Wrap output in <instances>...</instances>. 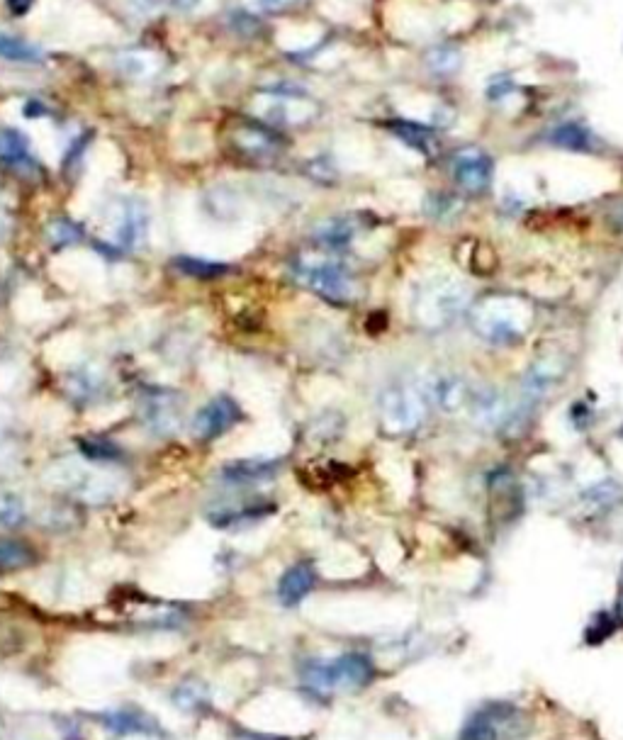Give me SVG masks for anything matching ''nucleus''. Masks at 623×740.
<instances>
[{"label":"nucleus","mask_w":623,"mask_h":740,"mask_svg":"<svg viewBox=\"0 0 623 740\" xmlns=\"http://www.w3.org/2000/svg\"><path fill=\"white\" fill-rule=\"evenodd\" d=\"M293 278L331 305H349L356 300L358 283L351 268L331 251H305L293 263Z\"/></svg>","instance_id":"obj_1"},{"label":"nucleus","mask_w":623,"mask_h":740,"mask_svg":"<svg viewBox=\"0 0 623 740\" xmlns=\"http://www.w3.org/2000/svg\"><path fill=\"white\" fill-rule=\"evenodd\" d=\"M470 290L451 276H431L419 285L414 295V315L426 327H446L463 315L468 307Z\"/></svg>","instance_id":"obj_2"},{"label":"nucleus","mask_w":623,"mask_h":740,"mask_svg":"<svg viewBox=\"0 0 623 740\" xmlns=\"http://www.w3.org/2000/svg\"><path fill=\"white\" fill-rule=\"evenodd\" d=\"M103 463H81V461H66L54 465L47 473V480L56 482L59 487L69 490L71 495L81 497L83 502L100 504L110 502L112 497L120 495L122 490V475H117L112 468H98Z\"/></svg>","instance_id":"obj_3"},{"label":"nucleus","mask_w":623,"mask_h":740,"mask_svg":"<svg viewBox=\"0 0 623 740\" xmlns=\"http://www.w3.org/2000/svg\"><path fill=\"white\" fill-rule=\"evenodd\" d=\"M375 675V667L368 655L346 653L334 660H312L302 670V677L314 692H331V689H361Z\"/></svg>","instance_id":"obj_4"},{"label":"nucleus","mask_w":623,"mask_h":740,"mask_svg":"<svg viewBox=\"0 0 623 740\" xmlns=\"http://www.w3.org/2000/svg\"><path fill=\"white\" fill-rule=\"evenodd\" d=\"M149 237V207L142 198H120L110 210V249L117 254L139 249Z\"/></svg>","instance_id":"obj_5"},{"label":"nucleus","mask_w":623,"mask_h":740,"mask_svg":"<svg viewBox=\"0 0 623 740\" xmlns=\"http://www.w3.org/2000/svg\"><path fill=\"white\" fill-rule=\"evenodd\" d=\"M424 392L412 385H390L378 400L380 422L392 434L414 431L424 419Z\"/></svg>","instance_id":"obj_6"},{"label":"nucleus","mask_w":623,"mask_h":740,"mask_svg":"<svg viewBox=\"0 0 623 740\" xmlns=\"http://www.w3.org/2000/svg\"><path fill=\"white\" fill-rule=\"evenodd\" d=\"M526 307L514 300H492L475 312V332L490 344H514L526 329Z\"/></svg>","instance_id":"obj_7"},{"label":"nucleus","mask_w":623,"mask_h":740,"mask_svg":"<svg viewBox=\"0 0 623 740\" xmlns=\"http://www.w3.org/2000/svg\"><path fill=\"white\" fill-rule=\"evenodd\" d=\"M185 397L178 390L154 388L142 397V422L154 436H173L183 424Z\"/></svg>","instance_id":"obj_8"},{"label":"nucleus","mask_w":623,"mask_h":740,"mask_svg":"<svg viewBox=\"0 0 623 740\" xmlns=\"http://www.w3.org/2000/svg\"><path fill=\"white\" fill-rule=\"evenodd\" d=\"M241 422H244V409L239 407V402L229 395H217L195 412L190 431L200 444H210Z\"/></svg>","instance_id":"obj_9"},{"label":"nucleus","mask_w":623,"mask_h":740,"mask_svg":"<svg viewBox=\"0 0 623 740\" xmlns=\"http://www.w3.org/2000/svg\"><path fill=\"white\" fill-rule=\"evenodd\" d=\"M232 142L241 154L251 159H271L283 149V137L273 127L261 125V122H244L232 130Z\"/></svg>","instance_id":"obj_10"},{"label":"nucleus","mask_w":623,"mask_h":740,"mask_svg":"<svg viewBox=\"0 0 623 740\" xmlns=\"http://www.w3.org/2000/svg\"><path fill=\"white\" fill-rule=\"evenodd\" d=\"M317 108L310 100H302L297 95H266L263 98V110L261 115L268 122L280 127H293V125H305L314 117Z\"/></svg>","instance_id":"obj_11"},{"label":"nucleus","mask_w":623,"mask_h":740,"mask_svg":"<svg viewBox=\"0 0 623 740\" xmlns=\"http://www.w3.org/2000/svg\"><path fill=\"white\" fill-rule=\"evenodd\" d=\"M0 164L22 176H35L39 164L30 149V139L15 127H0Z\"/></svg>","instance_id":"obj_12"},{"label":"nucleus","mask_w":623,"mask_h":740,"mask_svg":"<svg viewBox=\"0 0 623 740\" xmlns=\"http://www.w3.org/2000/svg\"><path fill=\"white\" fill-rule=\"evenodd\" d=\"M280 470V461L273 458H241V461L224 463L220 470V478L229 485L249 487V485H263V482L273 480Z\"/></svg>","instance_id":"obj_13"},{"label":"nucleus","mask_w":623,"mask_h":740,"mask_svg":"<svg viewBox=\"0 0 623 740\" xmlns=\"http://www.w3.org/2000/svg\"><path fill=\"white\" fill-rule=\"evenodd\" d=\"M436 407H441L443 412H458L463 405H470V388L463 383V378L453 373H441L426 383L422 390Z\"/></svg>","instance_id":"obj_14"},{"label":"nucleus","mask_w":623,"mask_h":740,"mask_svg":"<svg viewBox=\"0 0 623 740\" xmlns=\"http://www.w3.org/2000/svg\"><path fill=\"white\" fill-rule=\"evenodd\" d=\"M514 711L507 704L487 706V709L475 711L468 721H465L463 731H460V740H502V726L509 723Z\"/></svg>","instance_id":"obj_15"},{"label":"nucleus","mask_w":623,"mask_h":740,"mask_svg":"<svg viewBox=\"0 0 623 740\" xmlns=\"http://www.w3.org/2000/svg\"><path fill=\"white\" fill-rule=\"evenodd\" d=\"M453 171H456V181L463 185L465 190L470 193H480L490 185L492 178V161L487 159L482 151L468 149L460 151L456 156V164H453Z\"/></svg>","instance_id":"obj_16"},{"label":"nucleus","mask_w":623,"mask_h":740,"mask_svg":"<svg viewBox=\"0 0 623 740\" xmlns=\"http://www.w3.org/2000/svg\"><path fill=\"white\" fill-rule=\"evenodd\" d=\"M275 509L271 502H246V504H229V507L212 509L207 514L210 524L215 529H234V526H246L254 524V521L266 519Z\"/></svg>","instance_id":"obj_17"},{"label":"nucleus","mask_w":623,"mask_h":740,"mask_svg":"<svg viewBox=\"0 0 623 740\" xmlns=\"http://www.w3.org/2000/svg\"><path fill=\"white\" fill-rule=\"evenodd\" d=\"M314 582H317V573H314L312 565L297 563L293 568H288L280 577L278 582V602L283 607H297L302 599L314 590Z\"/></svg>","instance_id":"obj_18"},{"label":"nucleus","mask_w":623,"mask_h":740,"mask_svg":"<svg viewBox=\"0 0 623 740\" xmlns=\"http://www.w3.org/2000/svg\"><path fill=\"white\" fill-rule=\"evenodd\" d=\"M105 388V373L103 368L93 366V363H81V366L71 368L66 375V392L74 397L76 402H93Z\"/></svg>","instance_id":"obj_19"},{"label":"nucleus","mask_w":623,"mask_h":740,"mask_svg":"<svg viewBox=\"0 0 623 740\" xmlns=\"http://www.w3.org/2000/svg\"><path fill=\"white\" fill-rule=\"evenodd\" d=\"M356 222L351 217H331V220H324L314 229V239L322 249L327 251H341L356 239Z\"/></svg>","instance_id":"obj_20"},{"label":"nucleus","mask_w":623,"mask_h":740,"mask_svg":"<svg viewBox=\"0 0 623 740\" xmlns=\"http://www.w3.org/2000/svg\"><path fill=\"white\" fill-rule=\"evenodd\" d=\"M98 721L112 733H120V736H134V733H151L154 723L147 716L139 714V711L129 709H112L105 714H98Z\"/></svg>","instance_id":"obj_21"},{"label":"nucleus","mask_w":623,"mask_h":740,"mask_svg":"<svg viewBox=\"0 0 623 740\" xmlns=\"http://www.w3.org/2000/svg\"><path fill=\"white\" fill-rule=\"evenodd\" d=\"M117 66H120L122 74L132 78H149L161 69V61L159 56L147 52V49H127V52L117 56Z\"/></svg>","instance_id":"obj_22"},{"label":"nucleus","mask_w":623,"mask_h":740,"mask_svg":"<svg viewBox=\"0 0 623 740\" xmlns=\"http://www.w3.org/2000/svg\"><path fill=\"white\" fill-rule=\"evenodd\" d=\"M560 375H563V370L553 366L550 361L538 363V366H533L529 370V375L524 378V395L531 397V400H538V397L546 395V392H550V388L558 383Z\"/></svg>","instance_id":"obj_23"},{"label":"nucleus","mask_w":623,"mask_h":740,"mask_svg":"<svg viewBox=\"0 0 623 740\" xmlns=\"http://www.w3.org/2000/svg\"><path fill=\"white\" fill-rule=\"evenodd\" d=\"M0 56L8 61H22V64H37L44 59L42 49L18 35H8L0 30Z\"/></svg>","instance_id":"obj_24"},{"label":"nucleus","mask_w":623,"mask_h":740,"mask_svg":"<svg viewBox=\"0 0 623 740\" xmlns=\"http://www.w3.org/2000/svg\"><path fill=\"white\" fill-rule=\"evenodd\" d=\"M173 268H176L181 276L200 278V280L220 278L229 271V266H224V263L195 259V256H178V259H173Z\"/></svg>","instance_id":"obj_25"},{"label":"nucleus","mask_w":623,"mask_h":740,"mask_svg":"<svg viewBox=\"0 0 623 740\" xmlns=\"http://www.w3.org/2000/svg\"><path fill=\"white\" fill-rule=\"evenodd\" d=\"M81 239H83V229L78 227L76 222L66 220V217H56V220L47 224V244L56 251L76 246Z\"/></svg>","instance_id":"obj_26"},{"label":"nucleus","mask_w":623,"mask_h":740,"mask_svg":"<svg viewBox=\"0 0 623 740\" xmlns=\"http://www.w3.org/2000/svg\"><path fill=\"white\" fill-rule=\"evenodd\" d=\"M35 560L30 546L13 538H0V570H20Z\"/></svg>","instance_id":"obj_27"},{"label":"nucleus","mask_w":623,"mask_h":740,"mask_svg":"<svg viewBox=\"0 0 623 740\" xmlns=\"http://www.w3.org/2000/svg\"><path fill=\"white\" fill-rule=\"evenodd\" d=\"M205 702H207V687H205V682L195 680V677L183 680L181 685L173 689V704H176L181 711H195V709H200Z\"/></svg>","instance_id":"obj_28"},{"label":"nucleus","mask_w":623,"mask_h":740,"mask_svg":"<svg viewBox=\"0 0 623 740\" xmlns=\"http://www.w3.org/2000/svg\"><path fill=\"white\" fill-rule=\"evenodd\" d=\"M341 434H344V417L336 412L319 414V417L310 424V439H314L322 446L336 441Z\"/></svg>","instance_id":"obj_29"},{"label":"nucleus","mask_w":623,"mask_h":740,"mask_svg":"<svg viewBox=\"0 0 623 740\" xmlns=\"http://www.w3.org/2000/svg\"><path fill=\"white\" fill-rule=\"evenodd\" d=\"M392 130H395L397 137H400L402 142H407L412 149L424 151V154H429V151L434 149V134L422 125H414V122H395Z\"/></svg>","instance_id":"obj_30"},{"label":"nucleus","mask_w":623,"mask_h":740,"mask_svg":"<svg viewBox=\"0 0 623 740\" xmlns=\"http://www.w3.org/2000/svg\"><path fill=\"white\" fill-rule=\"evenodd\" d=\"M27 509L20 495L15 492H0V526L5 529H18L20 524H25Z\"/></svg>","instance_id":"obj_31"},{"label":"nucleus","mask_w":623,"mask_h":740,"mask_svg":"<svg viewBox=\"0 0 623 740\" xmlns=\"http://www.w3.org/2000/svg\"><path fill=\"white\" fill-rule=\"evenodd\" d=\"M78 451L83 453V456L88 458V461L93 463H103V465H112L115 461H120L122 458V451L117 448L115 444H110V441L105 439H83L78 441Z\"/></svg>","instance_id":"obj_32"},{"label":"nucleus","mask_w":623,"mask_h":740,"mask_svg":"<svg viewBox=\"0 0 623 740\" xmlns=\"http://www.w3.org/2000/svg\"><path fill=\"white\" fill-rule=\"evenodd\" d=\"M553 139L560 144V147L580 149V151L589 149V142H592L589 132L585 130V127H580V125H563L558 132L553 134Z\"/></svg>","instance_id":"obj_33"},{"label":"nucleus","mask_w":623,"mask_h":740,"mask_svg":"<svg viewBox=\"0 0 623 740\" xmlns=\"http://www.w3.org/2000/svg\"><path fill=\"white\" fill-rule=\"evenodd\" d=\"M5 3H8L10 10H13V15H25V13H30L35 0H5Z\"/></svg>","instance_id":"obj_34"},{"label":"nucleus","mask_w":623,"mask_h":740,"mask_svg":"<svg viewBox=\"0 0 623 740\" xmlns=\"http://www.w3.org/2000/svg\"><path fill=\"white\" fill-rule=\"evenodd\" d=\"M254 3L263 10H280V8H288V5H293L295 0H254Z\"/></svg>","instance_id":"obj_35"},{"label":"nucleus","mask_w":623,"mask_h":740,"mask_svg":"<svg viewBox=\"0 0 623 740\" xmlns=\"http://www.w3.org/2000/svg\"><path fill=\"white\" fill-rule=\"evenodd\" d=\"M129 3H132L134 8L142 10V13H151V10L159 8V5L164 3V0H129Z\"/></svg>","instance_id":"obj_36"},{"label":"nucleus","mask_w":623,"mask_h":740,"mask_svg":"<svg viewBox=\"0 0 623 740\" xmlns=\"http://www.w3.org/2000/svg\"><path fill=\"white\" fill-rule=\"evenodd\" d=\"M168 3L178 10H193V8H198L202 0H168Z\"/></svg>","instance_id":"obj_37"},{"label":"nucleus","mask_w":623,"mask_h":740,"mask_svg":"<svg viewBox=\"0 0 623 740\" xmlns=\"http://www.w3.org/2000/svg\"><path fill=\"white\" fill-rule=\"evenodd\" d=\"M619 614L623 619V577H621V585H619Z\"/></svg>","instance_id":"obj_38"}]
</instances>
